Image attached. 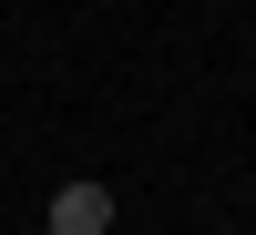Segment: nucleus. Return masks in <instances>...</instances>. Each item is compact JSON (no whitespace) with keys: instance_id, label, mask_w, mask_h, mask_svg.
Here are the masks:
<instances>
[{"instance_id":"obj_1","label":"nucleus","mask_w":256,"mask_h":235,"mask_svg":"<svg viewBox=\"0 0 256 235\" xmlns=\"http://www.w3.org/2000/svg\"><path fill=\"white\" fill-rule=\"evenodd\" d=\"M102 225H113V195L102 184H62L52 215H41V235H102Z\"/></svg>"}]
</instances>
